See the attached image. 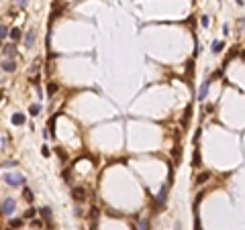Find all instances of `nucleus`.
Masks as SVG:
<instances>
[{
	"label": "nucleus",
	"mask_w": 245,
	"mask_h": 230,
	"mask_svg": "<svg viewBox=\"0 0 245 230\" xmlns=\"http://www.w3.org/2000/svg\"><path fill=\"white\" fill-rule=\"evenodd\" d=\"M14 208H16V202H14L12 197H4L2 204H0V212H2L4 216H10L12 212H14Z\"/></svg>",
	"instance_id": "f257e3e1"
},
{
	"label": "nucleus",
	"mask_w": 245,
	"mask_h": 230,
	"mask_svg": "<svg viewBox=\"0 0 245 230\" xmlns=\"http://www.w3.org/2000/svg\"><path fill=\"white\" fill-rule=\"evenodd\" d=\"M4 181L14 187V185H21V183H23L25 177L21 175V173H6V175H4Z\"/></svg>",
	"instance_id": "f03ea898"
},
{
	"label": "nucleus",
	"mask_w": 245,
	"mask_h": 230,
	"mask_svg": "<svg viewBox=\"0 0 245 230\" xmlns=\"http://www.w3.org/2000/svg\"><path fill=\"white\" fill-rule=\"evenodd\" d=\"M165 200H168V185H162L159 194H157V197H155V204H157V208H162L163 204H165Z\"/></svg>",
	"instance_id": "7ed1b4c3"
},
{
	"label": "nucleus",
	"mask_w": 245,
	"mask_h": 230,
	"mask_svg": "<svg viewBox=\"0 0 245 230\" xmlns=\"http://www.w3.org/2000/svg\"><path fill=\"white\" fill-rule=\"evenodd\" d=\"M41 218L45 220L49 226H53V216H51V208H49V206H43V208H41Z\"/></svg>",
	"instance_id": "20e7f679"
},
{
	"label": "nucleus",
	"mask_w": 245,
	"mask_h": 230,
	"mask_svg": "<svg viewBox=\"0 0 245 230\" xmlns=\"http://www.w3.org/2000/svg\"><path fill=\"white\" fill-rule=\"evenodd\" d=\"M209 90H210V80H209V81H204V84L200 86V90H198V100H200V102H204V98H206Z\"/></svg>",
	"instance_id": "39448f33"
},
{
	"label": "nucleus",
	"mask_w": 245,
	"mask_h": 230,
	"mask_svg": "<svg viewBox=\"0 0 245 230\" xmlns=\"http://www.w3.org/2000/svg\"><path fill=\"white\" fill-rule=\"evenodd\" d=\"M71 196L76 197L78 202H82V200H84V196H86V192H84L82 187H74V189H71Z\"/></svg>",
	"instance_id": "423d86ee"
},
{
	"label": "nucleus",
	"mask_w": 245,
	"mask_h": 230,
	"mask_svg": "<svg viewBox=\"0 0 245 230\" xmlns=\"http://www.w3.org/2000/svg\"><path fill=\"white\" fill-rule=\"evenodd\" d=\"M35 39H37L35 31H29V33H27V39H25V45H27V47H33V43H35Z\"/></svg>",
	"instance_id": "0eeeda50"
},
{
	"label": "nucleus",
	"mask_w": 245,
	"mask_h": 230,
	"mask_svg": "<svg viewBox=\"0 0 245 230\" xmlns=\"http://www.w3.org/2000/svg\"><path fill=\"white\" fill-rule=\"evenodd\" d=\"M12 124H16V126H23V124H25V114L16 112V114L12 116Z\"/></svg>",
	"instance_id": "6e6552de"
},
{
	"label": "nucleus",
	"mask_w": 245,
	"mask_h": 230,
	"mask_svg": "<svg viewBox=\"0 0 245 230\" xmlns=\"http://www.w3.org/2000/svg\"><path fill=\"white\" fill-rule=\"evenodd\" d=\"M2 53H4V55H6V57H14V55H16V47L14 45H6L4 47V51H2Z\"/></svg>",
	"instance_id": "1a4fd4ad"
},
{
	"label": "nucleus",
	"mask_w": 245,
	"mask_h": 230,
	"mask_svg": "<svg viewBox=\"0 0 245 230\" xmlns=\"http://www.w3.org/2000/svg\"><path fill=\"white\" fill-rule=\"evenodd\" d=\"M2 69H4V71H8V73H12V71H14V69H16V65H14V61H8V59H6V61H4V63H2Z\"/></svg>",
	"instance_id": "9d476101"
},
{
	"label": "nucleus",
	"mask_w": 245,
	"mask_h": 230,
	"mask_svg": "<svg viewBox=\"0 0 245 230\" xmlns=\"http://www.w3.org/2000/svg\"><path fill=\"white\" fill-rule=\"evenodd\" d=\"M223 41H212V47H210V49H212V53H214V55H219V53H221L223 51Z\"/></svg>",
	"instance_id": "9b49d317"
},
{
	"label": "nucleus",
	"mask_w": 245,
	"mask_h": 230,
	"mask_svg": "<svg viewBox=\"0 0 245 230\" xmlns=\"http://www.w3.org/2000/svg\"><path fill=\"white\" fill-rule=\"evenodd\" d=\"M137 230H151L147 220H137Z\"/></svg>",
	"instance_id": "f8f14e48"
},
{
	"label": "nucleus",
	"mask_w": 245,
	"mask_h": 230,
	"mask_svg": "<svg viewBox=\"0 0 245 230\" xmlns=\"http://www.w3.org/2000/svg\"><path fill=\"white\" fill-rule=\"evenodd\" d=\"M23 197L27 200V202H33V200H35V197H33V192H31L29 187H25L23 189Z\"/></svg>",
	"instance_id": "ddd939ff"
},
{
	"label": "nucleus",
	"mask_w": 245,
	"mask_h": 230,
	"mask_svg": "<svg viewBox=\"0 0 245 230\" xmlns=\"http://www.w3.org/2000/svg\"><path fill=\"white\" fill-rule=\"evenodd\" d=\"M8 37H10L12 41H19L21 39V29H12L10 33H8Z\"/></svg>",
	"instance_id": "4468645a"
},
{
	"label": "nucleus",
	"mask_w": 245,
	"mask_h": 230,
	"mask_svg": "<svg viewBox=\"0 0 245 230\" xmlns=\"http://www.w3.org/2000/svg\"><path fill=\"white\" fill-rule=\"evenodd\" d=\"M29 112H31V114H33V116H37V114H39V112H41V106H39V104H31V108H29Z\"/></svg>",
	"instance_id": "2eb2a0df"
},
{
	"label": "nucleus",
	"mask_w": 245,
	"mask_h": 230,
	"mask_svg": "<svg viewBox=\"0 0 245 230\" xmlns=\"http://www.w3.org/2000/svg\"><path fill=\"white\" fill-rule=\"evenodd\" d=\"M6 37H8V29L4 24H0V39H6Z\"/></svg>",
	"instance_id": "dca6fc26"
},
{
	"label": "nucleus",
	"mask_w": 245,
	"mask_h": 230,
	"mask_svg": "<svg viewBox=\"0 0 245 230\" xmlns=\"http://www.w3.org/2000/svg\"><path fill=\"white\" fill-rule=\"evenodd\" d=\"M19 226H23V220H19V218L10 220V228H19Z\"/></svg>",
	"instance_id": "f3484780"
},
{
	"label": "nucleus",
	"mask_w": 245,
	"mask_h": 230,
	"mask_svg": "<svg viewBox=\"0 0 245 230\" xmlns=\"http://www.w3.org/2000/svg\"><path fill=\"white\" fill-rule=\"evenodd\" d=\"M25 218H35V208H29L25 212Z\"/></svg>",
	"instance_id": "a211bd4d"
},
{
	"label": "nucleus",
	"mask_w": 245,
	"mask_h": 230,
	"mask_svg": "<svg viewBox=\"0 0 245 230\" xmlns=\"http://www.w3.org/2000/svg\"><path fill=\"white\" fill-rule=\"evenodd\" d=\"M200 165V153H198V149L194 151V167H198Z\"/></svg>",
	"instance_id": "6ab92c4d"
},
{
	"label": "nucleus",
	"mask_w": 245,
	"mask_h": 230,
	"mask_svg": "<svg viewBox=\"0 0 245 230\" xmlns=\"http://www.w3.org/2000/svg\"><path fill=\"white\" fill-rule=\"evenodd\" d=\"M55 90H57V86H55V84H49V88H47V92L51 94V96H53V94H55Z\"/></svg>",
	"instance_id": "aec40b11"
},
{
	"label": "nucleus",
	"mask_w": 245,
	"mask_h": 230,
	"mask_svg": "<svg viewBox=\"0 0 245 230\" xmlns=\"http://www.w3.org/2000/svg\"><path fill=\"white\" fill-rule=\"evenodd\" d=\"M209 16H202V18H200V24H202V27H209Z\"/></svg>",
	"instance_id": "412c9836"
},
{
	"label": "nucleus",
	"mask_w": 245,
	"mask_h": 230,
	"mask_svg": "<svg viewBox=\"0 0 245 230\" xmlns=\"http://www.w3.org/2000/svg\"><path fill=\"white\" fill-rule=\"evenodd\" d=\"M14 165H16L14 161H6V163H2V167H4V169H8V167H14Z\"/></svg>",
	"instance_id": "4be33fe9"
},
{
	"label": "nucleus",
	"mask_w": 245,
	"mask_h": 230,
	"mask_svg": "<svg viewBox=\"0 0 245 230\" xmlns=\"http://www.w3.org/2000/svg\"><path fill=\"white\" fill-rule=\"evenodd\" d=\"M206 179H209V173H204V175H200V177H198V183H204Z\"/></svg>",
	"instance_id": "5701e85b"
},
{
	"label": "nucleus",
	"mask_w": 245,
	"mask_h": 230,
	"mask_svg": "<svg viewBox=\"0 0 245 230\" xmlns=\"http://www.w3.org/2000/svg\"><path fill=\"white\" fill-rule=\"evenodd\" d=\"M16 4L19 6H27V0H16Z\"/></svg>",
	"instance_id": "b1692460"
},
{
	"label": "nucleus",
	"mask_w": 245,
	"mask_h": 230,
	"mask_svg": "<svg viewBox=\"0 0 245 230\" xmlns=\"http://www.w3.org/2000/svg\"><path fill=\"white\" fill-rule=\"evenodd\" d=\"M237 4H239V6H243V0H237Z\"/></svg>",
	"instance_id": "393cba45"
}]
</instances>
